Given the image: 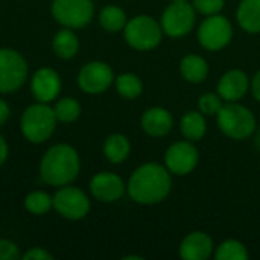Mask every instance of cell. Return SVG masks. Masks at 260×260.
Listing matches in <instances>:
<instances>
[{"label": "cell", "instance_id": "cell-1", "mask_svg": "<svg viewBox=\"0 0 260 260\" xmlns=\"http://www.w3.org/2000/svg\"><path fill=\"white\" fill-rule=\"evenodd\" d=\"M172 174L157 161L140 165L131 174L126 192L140 206H155L163 203L172 192Z\"/></svg>", "mask_w": 260, "mask_h": 260}, {"label": "cell", "instance_id": "cell-34", "mask_svg": "<svg viewBox=\"0 0 260 260\" xmlns=\"http://www.w3.org/2000/svg\"><path fill=\"white\" fill-rule=\"evenodd\" d=\"M6 158H8V143L0 136V166L6 161Z\"/></svg>", "mask_w": 260, "mask_h": 260}, {"label": "cell", "instance_id": "cell-9", "mask_svg": "<svg viewBox=\"0 0 260 260\" xmlns=\"http://www.w3.org/2000/svg\"><path fill=\"white\" fill-rule=\"evenodd\" d=\"M200 163V151L193 142L178 140L174 142L165 152V166L175 177L192 174Z\"/></svg>", "mask_w": 260, "mask_h": 260}, {"label": "cell", "instance_id": "cell-35", "mask_svg": "<svg viewBox=\"0 0 260 260\" xmlns=\"http://www.w3.org/2000/svg\"><path fill=\"white\" fill-rule=\"evenodd\" d=\"M254 134H256V139H254V143H256V146H257V149L260 151V128H256V131H254Z\"/></svg>", "mask_w": 260, "mask_h": 260}, {"label": "cell", "instance_id": "cell-28", "mask_svg": "<svg viewBox=\"0 0 260 260\" xmlns=\"http://www.w3.org/2000/svg\"><path fill=\"white\" fill-rule=\"evenodd\" d=\"M224 104L225 102L218 94V91L216 93L207 91L198 98V111H201L206 117H216V114L219 113Z\"/></svg>", "mask_w": 260, "mask_h": 260}, {"label": "cell", "instance_id": "cell-24", "mask_svg": "<svg viewBox=\"0 0 260 260\" xmlns=\"http://www.w3.org/2000/svg\"><path fill=\"white\" fill-rule=\"evenodd\" d=\"M114 85H116V91L128 101L137 99L142 96L143 93V82L139 78V75L126 72V73H120L119 76L114 78Z\"/></svg>", "mask_w": 260, "mask_h": 260}, {"label": "cell", "instance_id": "cell-37", "mask_svg": "<svg viewBox=\"0 0 260 260\" xmlns=\"http://www.w3.org/2000/svg\"><path fill=\"white\" fill-rule=\"evenodd\" d=\"M171 2H189V0H171Z\"/></svg>", "mask_w": 260, "mask_h": 260}, {"label": "cell", "instance_id": "cell-4", "mask_svg": "<svg viewBox=\"0 0 260 260\" xmlns=\"http://www.w3.org/2000/svg\"><path fill=\"white\" fill-rule=\"evenodd\" d=\"M163 35L160 21L146 14H139L129 18L123 29L126 44L139 52H149L158 47Z\"/></svg>", "mask_w": 260, "mask_h": 260}, {"label": "cell", "instance_id": "cell-33", "mask_svg": "<svg viewBox=\"0 0 260 260\" xmlns=\"http://www.w3.org/2000/svg\"><path fill=\"white\" fill-rule=\"evenodd\" d=\"M9 119V107L5 101L0 99V126Z\"/></svg>", "mask_w": 260, "mask_h": 260}, {"label": "cell", "instance_id": "cell-18", "mask_svg": "<svg viewBox=\"0 0 260 260\" xmlns=\"http://www.w3.org/2000/svg\"><path fill=\"white\" fill-rule=\"evenodd\" d=\"M209 62L201 55L189 53L180 61V73L183 79L190 84H203L209 78Z\"/></svg>", "mask_w": 260, "mask_h": 260}, {"label": "cell", "instance_id": "cell-17", "mask_svg": "<svg viewBox=\"0 0 260 260\" xmlns=\"http://www.w3.org/2000/svg\"><path fill=\"white\" fill-rule=\"evenodd\" d=\"M140 126L146 136L152 139H161L174 129V116L168 108L151 107L143 111Z\"/></svg>", "mask_w": 260, "mask_h": 260}, {"label": "cell", "instance_id": "cell-25", "mask_svg": "<svg viewBox=\"0 0 260 260\" xmlns=\"http://www.w3.org/2000/svg\"><path fill=\"white\" fill-rule=\"evenodd\" d=\"M213 257L216 260H247L250 259V253L244 242L227 239L215 248Z\"/></svg>", "mask_w": 260, "mask_h": 260}, {"label": "cell", "instance_id": "cell-32", "mask_svg": "<svg viewBox=\"0 0 260 260\" xmlns=\"http://www.w3.org/2000/svg\"><path fill=\"white\" fill-rule=\"evenodd\" d=\"M250 91L253 94V98L260 102V70L254 73V76L250 79Z\"/></svg>", "mask_w": 260, "mask_h": 260}, {"label": "cell", "instance_id": "cell-16", "mask_svg": "<svg viewBox=\"0 0 260 260\" xmlns=\"http://www.w3.org/2000/svg\"><path fill=\"white\" fill-rule=\"evenodd\" d=\"M30 90L38 102H52L61 91V78L53 69L41 67L32 76Z\"/></svg>", "mask_w": 260, "mask_h": 260}, {"label": "cell", "instance_id": "cell-10", "mask_svg": "<svg viewBox=\"0 0 260 260\" xmlns=\"http://www.w3.org/2000/svg\"><path fill=\"white\" fill-rule=\"evenodd\" d=\"M27 76V64L24 58L14 49H0V93L18 90Z\"/></svg>", "mask_w": 260, "mask_h": 260}, {"label": "cell", "instance_id": "cell-27", "mask_svg": "<svg viewBox=\"0 0 260 260\" xmlns=\"http://www.w3.org/2000/svg\"><path fill=\"white\" fill-rule=\"evenodd\" d=\"M55 116L62 123H72L81 116V104L75 98H62L53 107Z\"/></svg>", "mask_w": 260, "mask_h": 260}, {"label": "cell", "instance_id": "cell-15", "mask_svg": "<svg viewBox=\"0 0 260 260\" xmlns=\"http://www.w3.org/2000/svg\"><path fill=\"white\" fill-rule=\"evenodd\" d=\"M250 76L241 69L227 70L218 81L216 91L224 102H239L250 90Z\"/></svg>", "mask_w": 260, "mask_h": 260}, {"label": "cell", "instance_id": "cell-11", "mask_svg": "<svg viewBox=\"0 0 260 260\" xmlns=\"http://www.w3.org/2000/svg\"><path fill=\"white\" fill-rule=\"evenodd\" d=\"M53 198V209L66 219L79 221L85 218L90 212V200L88 197L78 187L70 184L62 186Z\"/></svg>", "mask_w": 260, "mask_h": 260}, {"label": "cell", "instance_id": "cell-23", "mask_svg": "<svg viewBox=\"0 0 260 260\" xmlns=\"http://www.w3.org/2000/svg\"><path fill=\"white\" fill-rule=\"evenodd\" d=\"M98 18H99V24L102 26V29L111 34H116L120 30L123 32L128 23L126 12L117 5H107L105 8H102Z\"/></svg>", "mask_w": 260, "mask_h": 260}, {"label": "cell", "instance_id": "cell-8", "mask_svg": "<svg viewBox=\"0 0 260 260\" xmlns=\"http://www.w3.org/2000/svg\"><path fill=\"white\" fill-rule=\"evenodd\" d=\"M52 15L64 27L79 29L93 20L94 5L93 0H53Z\"/></svg>", "mask_w": 260, "mask_h": 260}, {"label": "cell", "instance_id": "cell-26", "mask_svg": "<svg viewBox=\"0 0 260 260\" xmlns=\"http://www.w3.org/2000/svg\"><path fill=\"white\" fill-rule=\"evenodd\" d=\"M24 207L29 213L41 216L53 207V198L43 190H35L24 198Z\"/></svg>", "mask_w": 260, "mask_h": 260}, {"label": "cell", "instance_id": "cell-30", "mask_svg": "<svg viewBox=\"0 0 260 260\" xmlns=\"http://www.w3.org/2000/svg\"><path fill=\"white\" fill-rule=\"evenodd\" d=\"M20 257L17 245L11 241L0 239V260H15Z\"/></svg>", "mask_w": 260, "mask_h": 260}, {"label": "cell", "instance_id": "cell-29", "mask_svg": "<svg viewBox=\"0 0 260 260\" xmlns=\"http://www.w3.org/2000/svg\"><path fill=\"white\" fill-rule=\"evenodd\" d=\"M195 11L204 17L221 14L225 6V0H192Z\"/></svg>", "mask_w": 260, "mask_h": 260}, {"label": "cell", "instance_id": "cell-14", "mask_svg": "<svg viewBox=\"0 0 260 260\" xmlns=\"http://www.w3.org/2000/svg\"><path fill=\"white\" fill-rule=\"evenodd\" d=\"M215 248V242L209 233L195 230L183 238L178 254L183 260H207L213 256Z\"/></svg>", "mask_w": 260, "mask_h": 260}, {"label": "cell", "instance_id": "cell-3", "mask_svg": "<svg viewBox=\"0 0 260 260\" xmlns=\"http://www.w3.org/2000/svg\"><path fill=\"white\" fill-rule=\"evenodd\" d=\"M216 123L219 131L235 142L250 139L257 128L254 113L239 102H225L216 114Z\"/></svg>", "mask_w": 260, "mask_h": 260}, {"label": "cell", "instance_id": "cell-31", "mask_svg": "<svg viewBox=\"0 0 260 260\" xmlns=\"http://www.w3.org/2000/svg\"><path fill=\"white\" fill-rule=\"evenodd\" d=\"M23 259L24 260H53V256H52L49 251H46L44 248L35 247V248L27 250V251L23 254Z\"/></svg>", "mask_w": 260, "mask_h": 260}, {"label": "cell", "instance_id": "cell-21", "mask_svg": "<svg viewBox=\"0 0 260 260\" xmlns=\"http://www.w3.org/2000/svg\"><path fill=\"white\" fill-rule=\"evenodd\" d=\"M102 151H104L105 158L110 163L122 165L123 161L128 160V157L131 154V143L126 136H123L120 133H114L105 139Z\"/></svg>", "mask_w": 260, "mask_h": 260}, {"label": "cell", "instance_id": "cell-20", "mask_svg": "<svg viewBox=\"0 0 260 260\" xmlns=\"http://www.w3.org/2000/svg\"><path fill=\"white\" fill-rule=\"evenodd\" d=\"M180 133H181L183 139H186L189 142L195 143V142L203 140L207 133L206 116L198 110L184 113L180 120Z\"/></svg>", "mask_w": 260, "mask_h": 260}, {"label": "cell", "instance_id": "cell-12", "mask_svg": "<svg viewBox=\"0 0 260 260\" xmlns=\"http://www.w3.org/2000/svg\"><path fill=\"white\" fill-rule=\"evenodd\" d=\"M114 82L113 69L104 61H90L78 73V85L87 94H101Z\"/></svg>", "mask_w": 260, "mask_h": 260}, {"label": "cell", "instance_id": "cell-13", "mask_svg": "<svg viewBox=\"0 0 260 260\" xmlns=\"http://www.w3.org/2000/svg\"><path fill=\"white\" fill-rule=\"evenodd\" d=\"M90 192L98 201L110 204L119 201L125 195L126 186L117 174L104 171L91 178Z\"/></svg>", "mask_w": 260, "mask_h": 260}, {"label": "cell", "instance_id": "cell-2", "mask_svg": "<svg viewBox=\"0 0 260 260\" xmlns=\"http://www.w3.org/2000/svg\"><path fill=\"white\" fill-rule=\"evenodd\" d=\"M81 161L76 149L70 145L59 143L52 146L41 158V180L53 187H62L76 180Z\"/></svg>", "mask_w": 260, "mask_h": 260}, {"label": "cell", "instance_id": "cell-5", "mask_svg": "<svg viewBox=\"0 0 260 260\" xmlns=\"http://www.w3.org/2000/svg\"><path fill=\"white\" fill-rule=\"evenodd\" d=\"M56 122L53 108L44 102H38L26 108L20 120V128L30 143H43L53 134Z\"/></svg>", "mask_w": 260, "mask_h": 260}, {"label": "cell", "instance_id": "cell-19", "mask_svg": "<svg viewBox=\"0 0 260 260\" xmlns=\"http://www.w3.org/2000/svg\"><path fill=\"white\" fill-rule=\"evenodd\" d=\"M236 21L247 34H260V0H241L236 9Z\"/></svg>", "mask_w": 260, "mask_h": 260}, {"label": "cell", "instance_id": "cell-6", "mask_svg": "<svg viewBox=\"0 0 260 260\" xmlns=\"http://www.w3.org/2000/svg\"><path fill=\"white\" fill-rule=\"evenodd\" d=\"M197 11L190 2H171L160 17L163 34L171 38H183L197 26Z\"/></svg>", "mask_w": 260, "mask_h": 260}, {"label": "cell", "instance_id": "cell-36", "mask_svg": "<svg viewBox=\"0 0 260 260\" xmlns=\"http://www.w3.org/2000/svg\"><path fill=\"white\" fill-rule=\"evenodd\" d=\"M123 260H143L142 256H125V257H122Z\"/></svg>", "mask_w": 260, "mask_h": 260}, {"label": "cell", "instance_id": "cell-7", "mask_svg": "<svg viewBox=\"0 0 260 260\" xmlns=\"http://www.w3.org/2000/svg\"><path fill=\"white\" fill-rule=\"evenodd\" d=\"M233 32L232 21L222 14H215L206 17L200 23L197 38L203 49L209 52H219L232 43Z\"/></svg>", "mask_w": 260, "mask_h": 260}, {"label": "cell", "instance_id": "cell-22", "mask_svg": "<svg viewBox=\"0 0 260 260\" xmlns=\"http://www.w3.org/2000/svg\"><path fill=\"white\" fill-rule=\"evenodd\" d=\"M52 47H53V52L56 53V56H59L62 59H70L79 50V40L70 27H66L55 34Z\"/></svg>", "mask_w": 260, "mask_h": 260}]
</instances>
